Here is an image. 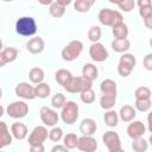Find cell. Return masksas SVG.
<instances>
[{
    "instance_id": "cell-1",
    "label": "cell",
    "mask_w": 152,
    "mask_h": 152,
    "mask_svg": "<svg viewBox=\"0 0 152 152\" xmlns=\"http://www.w3.org/2000/svg\"><path fill=\"white\" fill-rule=\"evenodd\" d=\"M15 32L23 37H32L37 32V21L33 17H20L15 21Z\"/></svg>"
},
{
    "instance_id": "cell-2",
    "label": "cell",
    "mask_w": 152,
    "mask_h": 152,
    "mask_svg": "<svg viewBox=\"0 0 152 152\" xmlns=\"http://www.w3.org/2000/svg\"><path fill=\"white\" fill-rule=\"evenodd\" d=\"M99 21L104 25V26H109V27H114L121 23H124V17L119 11H114L110 8H102L99 12Z\"/></svg>"
},
{
    "instance_id": "cell-3",
    "label": "cell",
    "mask_w": 152,
    "mask_h": 152,
    "mask_svg": "<svg viewBox=\"0 0 152 152\" xmlns=\"http://www.w3.org/2000/svg\"><path fill=\"white\" fill-rule=\"evenodd\" d=\"M83 51V43L81 40H71L69 42V44H66L62 51H61V56L63 58V61L65 62H72L75 59H77L80 57V55Z\"/></svg>"
},
{
    "instance_id": "cell-4",
    "label": "cell",
    "mask_w": 152,
    "mask_h": 152,
    "mask_svg": "<svg viewBox=\"0 0 152 152\" xmlns=\"http://www.w3.org/2000/svg\"><path fill=\"white\" fill-rule=\"evenodd\" d=\"M135 64H137V58L133 53H128V52L122 53L119 59V64H118V74L121 77L129 76Z\"/></svg>"
},
{
    "instance_id": "cell-5",
    "label": "cell",
    "mask_w": 152,
    "mask_h": 152,
    "mask_svg": "<svg viewBox=\"0 0 152 152\" xmlns=\"http://www.w3.org/2000/svg\"><path fill=\"white\" fill-rule=\"evenodd\" d=\"M61 119L66 125H72L78 119V104L75 101H66L61 110Z\"/></svg>"
},
{
    "instance_id": "cell-6",
    "label": "cell",
    "mask_w": 152,
    "mask_h": 152,
    "mask_svg": "<svg viewBox=\"0 0 152 152\" xmlns=\"http://www.w3.org/2000/svg\"><path fill=\"white\" fill-rule=\"evenodd\" d=\"M91 87H93V82L86 80L83 76H74L70 80V82L64 87V89L71 94H76V93L81 94L84 90L90 89Z\"/></svg>"
},
{
    "instance_id": "cell-7",
    "label": "cell",
    "mask_w": 152,
    "mask_h": 152,
    "mask_svg": "<svg viewBox=\"0 0 152 152\" xmlns=\"http://www.w3.org/2000/svg\"><path fill=\"white\" fill-rule=\"evenodd\" d=\"M6 113L10 118L21 119L28 114V104L25 101H13L6 107Z\"/></svg>"
},
{
    "instance_id": "cell-8",
    "label": "cell",
    "mask_w": 152,
    "mask_h": 152,
    "mask_svg": "<svg viewBox=\"0 0 152 152\" xmlns=\"http://www.w3.org/2000/svg\"><path fill=\"white\" fill-rule=\"evenodd\" d=\"M39 118H40L42 122L44 124V126H48V127H55L59 120V115L57 114V112L53 108H50L48 106L40 107Z\"/></svg>"
},
{
    "instance_id": "cell-9",
    "label": "cell",
    "mask_w": 152,
    "mask_h": 152,
    "mask_svg": "<svg viewBox=\"0 0 152 152\" xmlns=\"http://www.w3.org/2000/svg\"><path fill=\"white\" fill-rule=\"evenodd\" d=\"M15 95L23 100H33L36 99V90L34 87L28 82H20L15 86Z\"/></svg>"
},
{
    "instance_id": "cell-10",
    "label": "cell",
    "mask_w": 152,
    "mask_h": 152,
    "mask_svg": "<svg viewBox=\"0 0 152 152\" xmlns=\"http://www.w3.org/2000/svg\"><path fill=\"white\" fill-rule=\"evenodd\" d=\"M49 138V132L45 126H36L28 135V145H39Z\"/></svg>"
},
{
    "instance_id": "cell-11",
    "label": "cell",
    "mask_w": 152,
    "mask_h": 152,
    "mask_svg": "<svg viewBox=\"0 0 152 152\" xmlns=\"http://www.w3.org/2000/svg\"><path fill=\"white\" fill-rule=\"evenodd\" d=\"M89 56L95 62H104L108 58V50L102 43H93L89 48Z\"/></svg>"
},
{
    "instance_id": "cell-12",
    "label": "cell",
    "mask_w": 152,
    "mask_h": 152,
    "mask_svg": "<svg viewBox=\"0 0 152 152\" xmlns=\"http://www.w3.org/2000/svg\"><path fill=\"white\" fill-rule=\"evenodd\" d=\"M102 141L107 146L108 151H114L118 148H121V140L116 132L114 131H107L102 135Z\"/></svg>"
},
{
    "instance_id": "cell-13",
    "label": "cell",
    "mask_w": 152,
    "mask_h": 152,
    "mask_svg": "<svg viewBox=\"0 0 152 152\" xmlns=\"http://www.w3.org/2000/svg\"><path fill=\"white\" fill-rule=\"evenodd\" d=\"M127 134L131 139H139V138H142V135L145 134L146 132V126L145 124H142L141 121L139 120H133L132 122L128 124L127 126Z\"/></svg>"
},
{
    "instance_id": "cell-14",
    "label": "cell",
    "mask_w": 152,
    "mask_h": 152,
    "mask_svg": "<svg viewBox=\"0 0 152 152\" xmlns=\"http://www.w3.org/2000/svg\"><path fill=\"white\" fill-rule=\"evenodd\" d=\"M77 148L81 152H95L97 150V141L90 135H82L78 139Z\"/></svg>"
},
{
    "instance_id": "cell-15",
    "label": "cell",
    "mask_w": 152,
    "mask_h": 152,
    "mask_svg": "<svg viewBox=\"0 0 152 152\" xmlns=\"http://www.w3.org/2000/svg\"><path fill=\"white\" fill-rule=\"evenodd\" d=\"M45 49V42L42 37H33L26 43V50L32 55H39Z\"/></svg>"
},
{
    "instance_id": "cell-16",
    "label": "cell",
    "mask_w": 152,
    "mask_h": 152,
    "mask_svg": "<svg viewBox=\"0 0 152 152\" xmlns=\"http://www.w3.org/2000/svg\"><path fill=\"white\" fill-rule=\"evenodd\" d=\"M19 55V50L14 46H8L0 52V66L6 65L7 63H12L17 59Z\"/></svg>"
},
{
    "instance_id": "cell-17",
    "label": "cell",
    "mask_w": 152,
    "mask_h": 152,
    "mask_svg": "<svg viewBox=\"0 0 152 152\" xmlns=\"http://www.w3.org/2000/svg\"><path fill=\"white\" fill-rule=\"evenodd\" d=\"M96 129H97V124L91 118H86L80 124V132L82 133V135L93 137V134L96 132Z\"/></svg>"
},
{
    "instance_id": "cell-18",
    "label": "cell",
    "mask_w": 152,
    "mask_h": 152,
    "mask_svg": "<svg viewBox=\"0 0 152 152\" xmlns=\"http://www.w3.org/2000/svg\"><path fill=\"white\" fill-rule=\"evenodd\" d=\"M11 133L13 135L14 139L17 140H24L27 134H28V129H27V126L24 124V122H20V121H17V122H13L12 126H11Z\"/></svg>"
},
{
    "instance_id": "cell-19",
    "label": "cell",
    "mask_w": 152,
    "mask_h": 152,
    "mask_svg": "<svg viewBox=\"0 0 152 152\" xmlns=\"http://www.w3.org/2000/svg\"><path fill=\"white\" fill-rule=\"evenodd\" d=\"M13 141V135L10 133V129L6 125V122H0V148H4L6 146H10Z\"/></svg>"
},
{
    "instance_id": "cell-20",
    "label": "cell",
    "mask_w": 152,
    "mask_h": 152,
    "mask_svg": "<svg viewBox=\"0 0 152 152\" xmlns=\"http://www.w3.org/2000/svg\"><path fill=\"white\" fill-rule=\"evenodd\" d=\"M137 115V109L131 104H124L119 110V118L124 122H132Z\"/></svg>"
},
{
    "instance_id": "cell-21",
    "label": "cell",
    "mask_w": 152,
    "mask_h": 152,
    "mask_svg": "<svg viewBox=\"0 0 152 152\" xmlns=\"http://www.w3.org/2000/svg\"><path fill=\"white\" fill-rule=\"evenodd\" d=\"M100 90H101L102 95H114V96H116V94H118L116 83L110 78H106L101 82Z\"/></svg>"
},
{
    "instance_id": "cell-22",
    "label": "cell",
    "mask_w": 152,
    "mask_h": 152,
    "mask_svg": "<svg viewBox=\"0 0 152 152\" xmlns=\"http://www.w3.org/2000/svg\"><path fill=\"white\" fill-rule=\"evenodd\" d=\"M82 76H83L86 80L93 82V81H95V80L97 78V76H99V70H97V68L95 66V64H93V63H86V64L83 65V68H82Z\"/></svg>"
},
{
    "instance_id": "cell-23",
    "label": "cell",
    "mask_w": 152,
    "mask_h": 152,
    "mask_svg": "<svg viewBox=\"0 0 152 152\" xmlns=\"http://www.w3.org/2000/svg\"><path fill=\"white\" fill-rule=\"evenodd\" d=\"M135 5H138L139 15L142 19H146L152 15V1L151 0H138Z\"/></svg>"
},
{
    "instance_id": "cell-24",
    "label": "cell",
    "mask_w": 152,
    "mask_h": 152,
    "mask_svg": "<svg viewBox=\"0 0 152 152\" xmlns=\"http://www.w3.org/2000/svg\"><path fill=\"white\" fill-rule=\"evenodd\" d=\"M72 77H74L72 74H71L69 70H66V69H58V70L55 72V80H56V82H57L59 86H62L63 88L70 82V80H71Z\"/></svg>"
},
{
    "instance_id": "cell-25",
    "label": "cell",
    "mask_w": 152,
    "mask_h": 152,
    "mask_svg": "<svg viewBox=\"0 0 152 152\" xmlns=\"http://www.w3.org/2000/svg\"><path fill=\"white\" fill-rule=\"evenodd\" d=\"M110 45L113 51L118 53H126L131 48V42L128 39H113Z\"/></svg>"
},
{
    "instance_id": "cell-26",
    "label": "cell",
    "mask_w": 152,
    "mask_h": 152,
    "mask_svg": "<svg viewBox=\"0 0 152 152\" xmlns=\"http://www.w3.org/2000/svg\"><path fill=\"white\" fill-rule=\"evenodd\" d=\"M28 78L31 81V83H34V84H39V83H43L44 78H45V72L42 68L39 66H34V68H31L30 71H28Z\"/></svg>"
},
{
    "instance_id": "cell-27",
    "label": "cell",
    "mask_w": 152,
    "mask_h": 152,
    "mask_svg": "<svg viewBox=\"0 0 152 152\" xmlns=\"http://www.w3.org/2000/svg\"><path fill=\"white\" fill-rule=\"evenodd\" d=\"M128 33H129V30L125 23H121L112 27V34L114 36V39H127Z\"/></svg>"
},
{
    "instance_id": "cell-28",
    "label": "cell",
    "mask_w": 152,
    "mask_h": 152,
    "mask_svg": "<svg viewBox=\"0 0 152 152\" xmlns=\"http://www.w3.org/2000/svg\"><path fill=\"white\" fill-rule=\"evenodd\" d=\"M119 113H116L114 109L110 110H106L104 115H103V121L108 127H116L119 124Z\"/></svg>"
},
{
    "instance_id": "cell-29",
    "label": "cell",
    "mask_w": 152,
    "mask_h": 152,
    "mask_svg": "<svg viewBox=\"0 0 152 152\" xmlns=\"http://www.w3.org/2000/svg\"><path fill=\"white\" fill-rule=\"evenodd\" d=\"M115 103H116V96L114 95H101L100 97V106L104 110L113 109Z\"/></svg>"
},
{
    "instance_id": "cell-30",
    "label": "cell",
    "mask_w": 152,
    "mask_h": 152,
    "mask_svg": "<svg viewBox=\"0 0 152 152\" xmlns=\"http://www.w3.org/2000/svg\"><path fill=\"white\" fill-rule=\"evenodd\" d=\"M49 13H50V15L53 17V18H61V17H63L64 13H65V6L61 5V4L56 0V1H53V2L49 6Z\"/></svg>"
},
{
    "instance_id": "cell-31",
    "label": "cell",
    "mask_w": 152,
    "mask_h": 152,
    "mask_svg": "<svg viewBox=\"0 0 152 152\" xmlns=\"http://www.w3.org/2000/svg\"><path fill=\"white\" fill-rule=\"evenodd\" d=\"M78 137L75 134V133H66L63 138V145L69 148V150H74V148H77V145H78Z\"/></svg>"
},
{
    "instance_id": "cell-32",
    "label": "cell",
    "mask_w": 152,
    "mask_h": 152,
    "mask_svg": "<svg viewBox=\"0 0 152 152\" xmlns=\"http://www.w3.org/2000/svg\"><path fill=\"white\" fill-rule=\"evenodd\" d=\"M34 90H36V96L39 97V99H46L51 94V88L45 82L36 84L34 86Z\"/></svg>"
},
{
    "instance_id": "cell-33",
    "label": "cell",
    "mask_w": 152,
    "mask_h": 152,
    "mask_svg": "<svg viewBox=\"0 0 152 152\" xmlns=\"http://www.w3.org/2000/svg\"><path fill=\"white\" fill-rule=\"evenodd\" d=\"M95 4L94 0H76L74 2V8L80 13H86Z\"/></svg>"
},
{
    "instance_id": "cell-34",
    "label": "cell",
    "mask_w": 152,
    "mask_h": 152,
    "mask_svg": "<svg viewBox=\"0 0 152 152\" xmlns=\"http://www.w3.org/2000/svg\"><path fill=\"white\" fill-rule=\"evenodd\" d=\"M65 103H66V99L65 95H63L62 93H56L51 97V106L53 109H62Z\"/></svg>"
},
{
    "instance_id": "cell-35",
    "label": "cell",
    "mask_w": 152,
    "mask_h": 152,
    "mask_svg": "<svg viewBox=\"0 0 152 152\" xmlns=\"http://www.w3.org/2000/svg\"><path fill=\"white\" fill-rule=\"evenodd\" d=\"M101 36H102V31H101V27L100 26H91L89 30H88V33H87V37L88 39L91 42V43H99V40L101 39Z\"/></svg>"
},
{
    "instance_id": "cell-36",
    "label": "cell",
    "mask_w": 152,
    "mask_h": 152,
    "mask_svg": "<svg viewBox=\"0 0 152 152\" xmlns=\"http://www.w3.org/2000/svg\"><path fill=\"white\" fill-rule=\"evenodd\" d=\"M151 99H135V102H134V108L141 113H145L147 110H150L151 108Z\"/></svg>"
},
{
    "instance_id": "cell-37",
    "label": "cell",
    "mask_w": 152,
    "mask_h": 152,
    "mask_svg": "<svg viewBox=\"0 0 152 152\" xmlns=\"http://www.w3.org/2000/svg\"><path fill=\"white\" fill-rule=\"evenodd\" d=\"M148 148V141L144 138L134 139L132 142V150L133 152H146Z\"/></svg>"
},
{
    "instance_id": "cell-38",
    "label": "cell",
    "mask_w": 152,
    "mask_h": 152,
    "mask_svg": "<svg viewBox=\"0 0 152 152\" xmlns=\"http://www.w3.org/2000/svg\"><path fill=\"white\" fill-rule=\"evenodd\" d=\"M63 138H64V133H63V129L61 127L55 126V127H52L50 129V132H49V139L51 141L58 142V141L63 140Z\"/></svg>"
},
{
    "instance_id": "cell-39",
    "label": "cell",
    "mask_w": 152,
    "mask_h": 152,
    "mask_svg": "<svg viewBox=\"0 0 152 152\" xmlns=\"http://www.w3.org/2000/svg\"><path fill=\"white\" fill-rule=\"evenodd\" d=\"M151 95H152V91L148 87H145V86H141L139 88L135 89L134 91V97L135 99H151Z\"/></svg>"
},
{
    "instance_id": "cell-40",
    "label": "cell",
    "mask_w": 152,
    "mask_h": 152,
    "mask_svg": "<svg viewBox=\"0 0 152 152\" xmlns=\"http://www.w3.org/2000/svg\"><path fill=\"white\" fill-rule=\"evenodd\" d=\"M80 99H81V101L83 103L90 104V103H93L95 101V91L91 88L90 89H87V90H84L83 93L80 94Z\"/></svg>"
},
{
    "instance_id": "cell-41",
    "label": "cell",
    "mask_w": 152,
    "mask_h": 152,
    "mask_svg": "<svg viewBox=\"0 0 152 152\" xmlns=\"http://www.w3.org/2000/svg\"><path fill=\"white\" fill-rule=\"evenodd\" d=\"M115 5H118V7L124 11V12H131L134 7H135V1L134 0H121V1H114Z\"/></svg>"
},
{
    "instance_id": "cell-42",
    "label": "cell",
    "mask_w": 152,
    "mask_h": 152,
    "mask_svg": "<svg viewBox=\"0 0 152 152\" xmlns=\"http://www.w3.org/2000/svg\"><path fill=\"white\" fill-rule=\"evenodd\" d=\"M142 65L147 71H152V53H147L142 59Z\"/></svg>"
},
{
    "instance_id": "cell-43",
    "label": "cell",
    "mask_w": 152,
    "mask_h": 152,
    "mask_svg": "<svg viewBox=\"0 0 152 152\" xmlns=\"http://www.w3.org/2000/svg\"><path fill=\"white\" fill-rule=\"evenodd\" d=\"M28 152H45V147L44 144H39V145H31Z\"/></svg>"
},
{
    "instance_id": "cell-44",
    "label": "cell",
    "mask_w": 152,
    "mask_h": 152,
    "mask_svg": "<svg viewBox=\"0 0 152 152\" xmlns=\"http://www.w3.org/2000/svg\"><path fill=\"white\" fill-rule=\"evenodd\" d=\"M51 152H69V148H66L64 145L57 144L51 148Z\"/></svg>"
},
{
    "instance_id": "cell-45",
    "label": "cell",
    "mask_w": 152,
    "mask_h": 152,
    "mask_svg": "<svg viewBox=\"0 0 152 152\" xmlns=\"http://www.w3.org/2000/svg\"><path fill=\"white\" fill-rule=\"evenodd\" d=\"M144 25H145L148 30H152V15L148 17V18H146V19H144Z\"/></svg>"
},
{
    "instance_id": "cell-46",
    "label": "cell",
    "mask_w": 152,
    "mask_h": 152,
    "mask_svg": "<svg viewBox=\"0 0 152 152\" xmlns=\"http://www.w3.org/2000/svg\"><path fill=\"white\" fill-rule=\"evenodd\" d=\"M147 128H148V131L152 133V110L148 113V115H147Z\"/></svg>"
},
{
    "instance_id": "cell-47",
    "label": "cell",
    "mask_w": 152,
    "mask_h": 152,
    "mask_svg": "<svg viewBox=\"0 0 152 152\" xmlns=\"http://www.w3.org/2000/svg\"><path fill=\"white\" fill-rule=\"evenodd\" d=\"M57 1H58L61 5L65 6V7H66L68 5H70V4H71V1H70V0H57Z\"/></svg>"
},
{
    "instance_id": "cell-48",
    "label": "cell",
    "mask_w": 152,
    "mask_h": 152,
    "mask_svg": "<svg viewBox=\"0 0 152 152\" xmlns=\"http://www.w3.org/2000/svg\"><path fill=\"white\" fill-rule=\"evenodd\" d=\"M110 152H126V151L121 147V148H118V150H114V151H110Z\"/></svg>"
},
{
    "instance_id": "cell-49",
    "label": "cell",
    "mask_w": 152,
    "mask_h": 152,
    "mask_svg": "<svg viewBox=\"0 0 152 152\" xmlns=\"http://www.w3.org/2000/svg\"><path fill=\"white\" fill-rule=\"evenodd\" d=\"M147 141H148V144H150V145L152 146V134H151V135L148 137V140H147Z\"/></svg>"
},
{
    "instance_id": "cell-50",
    "label": "cell",
    "mask_w": 152,
    "mask_h": 152,
    "mask_svg": "<svg viewBox=\"0 0 152 152\" xmlns=\"http://www.w3.org/2000/svg\"><path fill=\"white\" fill-rule=\"evenodd\" d=\"M148 44H150V46H151V48H152V37H151V38H150V42H148Z\"/></svg>"
},
{
    "instance_id": "cell-51",
    "label": "cell",
    "mask_w": 152,
    "mask_h": 152,
    "mask_svg": "<svg viewBox=\"0 0 152 152\" xmlns=\"http://www.w3.org/2000/svg\"><path fill=\"white\" fill-rule=\"evenodd\" d=\"M0 152H4V151H0Z\"/></svg>"
}]
</instances>
